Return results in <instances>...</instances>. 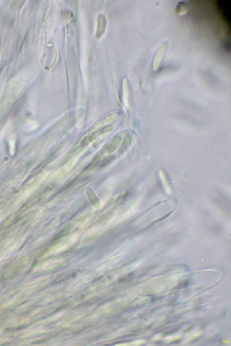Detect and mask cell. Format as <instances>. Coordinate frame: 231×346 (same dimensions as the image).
I'll return each mask as SVG.
<instances>
[{
	"label": "cell",
	"instance_id": "3",
	"mask_svg": "<svg viewBox=\"0 0 231 346\" xmlns=\"http://www.w3.org/2000/svg\"><path fill=\"white\" fill-rule=\"evenodd\" d=\"M121 138L119 136H116L108 147L107 151L109 153L115 151L121 143Z\"/></svg>",
	"mask_w": 231,
	"mask_h": 346
},
{
	"label": "cell",
	"instance_id": "2",
	"mask_svg": "<svg viewBox=\"0 0 231 346\" xmlns=\"http://www.w3.org/2000/svg\"><path fill=\"white\" fill-rule=\"evenodd\" d=\"M189 6L186 2H182L177 5L176 9V13L179 16L186 15L189 11Z\"/></svg>",
	"mask_w": 231,
	"mask_h": 346
},
{
	"label": "cell",
	"instance_id": "7",
	"mask_svg": "<svg viewBox=\"0 0 231 346\" xmlns=\"http://www.w3.org/2000/svg\"><path fill=\"white\" fill-rule=\"evenodd\" d=\"M112 129V128L111 125L107 126L104 127L100 130L99 131V133H104L108 132L111 131Z\"/></svg>",
	"mask_w": 231,
	"mask_h": 346
},
{
	"label": "cell",
	"instance_id": "1",
	"mask_svg": "<svg viewBox=\"0 0 231 346\" xmlns=\"http://www.w3.org/2000/svg\"><path fill=\"white\" fill-rule=\"evenodd\" d=\"M168 45L169 43L168 41H164L162 43L159 49L158 50L153 60V65H152V68L154 71H157L160 67L163 61V58L168 48Z\"/></svg>",
	"mask_w": 231,
	"mask_h": 346
},
{
	"label": "cell",
	"instance_id": "6",
	"mask_svg": "<svg viewBox=\"0 0 231 346\" xmlns=\"http://www.w3.org/2000/svg\"><path fill=\"white\" fill-rule=\"evenodd\" d=\"M115 159V156L113 155H111L108 156V157H106L103 160L102 163H101V167H104L109 164L111 162H112Z\"/></svg>",
	"mask_w": 231,
	"mask_h": 346
},
{
	"label": "cell",
	"instance_id": "5",
	"mask_svg": "<svg viewBox=\"0 0 231 346\" xmlns=\"http://www.w3.org/2000/svg\"><path fill=\"white\" fill-rule=\"evenodd\" d=\"M96 138V135L94 133H90L85 136L82 140L81 144L83 146H86L94 141Z\"/></svg>",
	"mask_w": 231,
	"mask_h": 346
},
{
	"label": "cell",
	"instance_id": "4",
	"mask_svg": "<svg viewBox=\"0 0 231 346\" xmlns=\"http://www.w3.org/2000/svg\"><path fill=\"white\" fill-rule=\"evenodd\" d=\"M132 141V138L131 135H127L124 138L123 143L121 145V147L119 149V152L122 153L123 152L126 151V150L129 147Z\"/></svg>",
	"mask_w": 231,
	"mask_h": 346
}]
</instances>
